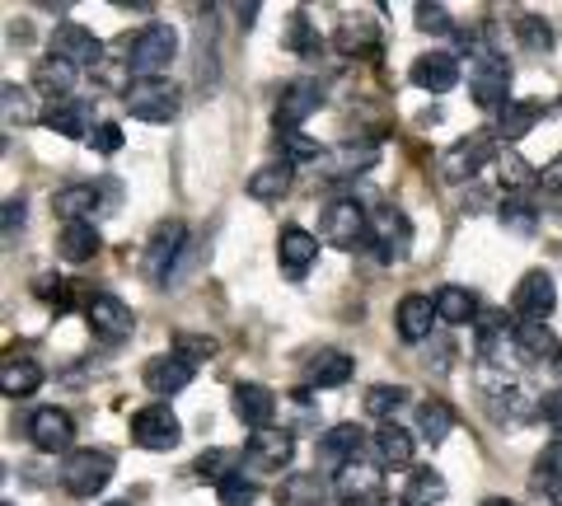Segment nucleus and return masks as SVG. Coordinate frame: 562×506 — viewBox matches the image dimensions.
Returning a JSON list of instances; mask_svg holds the SVG:
<instances>
[{"instance_id": "1", "label": "nucleus", "mask_w": 562, "mask_h": 506, "mask_svg": "<svg viewBox=\"0 0 562 506\" xmlns=\"http://www.w3.org/2000/svg\"><path fill=\"white\" fill-rule=\"evenodd\" d=\"M173 57H179V33L169 24H146L127 43V52H122V61H127V71L136 80H160L173 66Z\"/></svg>"}, {"instance_id": "2", "label": "nucleus", "mask_w": 562, "mask_h": 506, "mask_svg": "<svg viewBox=\"0 0 562 506\" xmlns=\"http://www.w3.org/2000/svg\"><path fill=\"white\" fill-rule=\"evenodd\" d=\"M479 394H483L487 413L497 417V423H506V427H516V423H525L530 413H539V404L530 398V390H525L520 380H512L506 371H497V366H479Z\"/></svg>"}, {"instance_id": "3", "label": "nucleus", "mask_w": 562, "mask_h": 506, "mask_svg": "<svg viewBox=\"0 0 562 506\" xmlns=\"http://www.w3.org/2000/svg\"><path fill=\"white\" fill-rule=\"evenodd\" d=\"M512 61L502 57V52H473V61H469V99L479 103V109H506L512 103Z\"/></svg>"}, {"instance_id": "4", "label": "nucleus", "mask_w": 562, "mask_h": 506, "mask_svg": "<svg viewBox=\"0 0 562 506\" xmlns=\"http://www.w3.org/2000/svg\"><path fill=\"white\" fill-rule=\"evenodd\" d=\"M113 469L117 464H113L109 450H70L66 464H61V487L70 497H94V493L109 487Z\"/></svg>"}, {"instance_id": "5", "label": "nucleus", "mask_w": 562, "mask_h": 506, "mask_svg": "<svg viewBox=\"0 0 562 506\" xmlns=\"http://www.w3.org/2000/svg\"><path fill=\"white\" fill-rule=\"evenodd\" d=\"M122 103H127V113L136 122H169L173 113H179V85L173 80H132L127 94H122Z\"/></svg>"}, {"instance_id": "6", "label": "nucleus", "mask_w": 562, "mask_h": 506, "mask_svg": "<svg viewBox=\"0 0 562 506\" xmlns=\"http://www.w3.org/2000/svg\"><path fill=\"white\" fill-rule=\"evenodd\" d=\"M319 230H324V239L333 244V249H357V244L371 239V216H366V206H361V202L338 198V202H328V206H324Z\"/></svg>"}, {"instance_id": "7", "label": "nucleus", "mask_w": 562, "mask_h": 506, "mask_svg": "<svg viewBox=\"0 0 562 506\" xmlns=\"http://www.w3.org/2000/svg\"><path fill=\"white\" fill-rule=\"evenodd\" d=\"M553 310H558V282L543 268H530L516 282V295H512L516 324H549Z\"/></svg>"}, {"instance_id": "8", "label": "nucleus", "mask_w": 562, "mask_h": 506, "mask_svg": "<svg viewBox=\"0 0 562 506\" xmlns=\"http://www.w3.org/2000/svg\"><path fill=\"white\" fill-rule=\"evenodd\" d=\"M333 493H338L342 506H384V469L371 460H351L347 469H338L333 479Z\"/></svg>"}, {"instance_id": "9", "label": "nucleus", "mask_w": 562, "mask_h": 506, "mask_svg": "<svg viewBox=\"0 0 562 506\" xmlns=\"http://www.w3.org/2000/svg\"><path fill=\"white\" fill-rule=\"evenodd\" d=\"M492 155H497V132H473V136H460L446 155H441V173L454 183L473 179L483 165H492Z\"/></svg>"}, {"instance_id": "10", "label": "nucleus", "mask_w": 562, "mask_h": 506, "mask_svg": "<svg viewBox=\"0 0 562 506\" xmlns=\"http://www.w3.org/2000/svg\"><path fill=\"white\" fill-rule=\"evenodd\" d=\"M132 441L140 450H173L183 441V423L165 404H150V408L132 413Z\"/></svg>"}, {"instance_id": "11", "label": "nucleus", "mask_w": 562, "mask_h": 506, "mask_svg": "<svg viewBox=\"0 0 562 506\" xmlns=\"http://www.w3.org/2000/svg\"><path fill=\"white\" fill-rule=\"evenodd\" d=\"M52 57L57 61H66V66H94L103 61V38L94 29H85V24H57L52 29Z\"/></svg>"}, {"instance_id": "12", "label": "nucleus", "mask_w": 562, "mask_h": 506, "mask_svg": "<svg viewBox=\"0 0 562 506\" xmlns=\"http://www.w3.org/2000/svg\"><path fill=\"white\" fill-rule=\"evenodd\" d=\"M371 239H375V254H380V263H398L403 254H408V239H413V225L408 216L398 212V206H375L371 212Z\"/></svg>"}, {"instance_id": "13", "label": "nucleus", "mask_w": 562, "mask_h": 506, "mask_svg": "<svg viewBox=\"0 0 562 506\" xmlns=\"http://www.w3.org/2000/svg\"><path fill=\"white\" fill-rule=\"evenodd\" d=\"M295 456V441L291 431H249V441H244V460H249V469H258V474H281V469L291 464Z\"/></svg>"}, {"instance_id": "14", "label": "nucleus", "mask_w": 562, "mask_h": 506, "mask_svg": "<svg viewBox=\"0 0 562 506\" xmlns=\"http://www.w3.org/2000/svg\"><path fill=\"white\" fill-rule=\"evenodd\" d=\"M512 352L520 366H558L562 342L549 324H512Z\"/></svg>"}, {"instance_id": "15", "label": "nucleus", "mask_w": 562, "mask_h": 506, "mask_svg": "<svg viewBox=\"0 0 562 506\" xmlns=\"http://www.w3.org/2000/svg\"><path fill=\"white\" fill-rule=\"evenodd\" d=\"M85 319H90V334L99 338V342H127L132 338V328H136V319H132V310L117 301V295H94L90 305H85Z\"/></svg>"}, {"instance_id": "16", "label": "nucleus", "mask_w": 562, "mask_h": 506, "mask_svg": "<svg viewBox=\"0 0 562 506\" xmlns=\"http://www.w3.org/2000/svg\"><path fill=\"white\" fill-rule=\"evenodd\" d=\"M324 103V85L319 80H291L277 94V132H295L301 122Z\"/></svg>"}, {"instance_id": "17", "label": "nucleus", "mask_w": 562, "mask_h": 506, "mask_svg": "<svg viewBox=\"0 0 562 506\" xmlns=\"http://www.w3.org/2000/svg\"><path fill=\"white\" fill-rule=\"evenodd\" d=\"M192 375H198V366L183 361L179 352L150 357V361H146V371H140V380H146V390H150V394H160V398L183 394V390L192 385Z\"/></svg>"}, {"instance_id": "18", "label": "nucleus", "mask_w": 562, "mask_h": 506, "mask_svg": "<svg viewBox=\"0 0 562 506\" xmlns=\"http://www.w3.org/2000/svg\"><path fill=\"white\" fill-rule=\"evenodd\" d=\"M188 244V230H183V221H165V225H155V235L146 244V277L150 282H165V277L173 272V258H179V249Z\"/></svg>"}, {"instance_id": "19", "label": "nucleus", "mask_w": 562, "mask_h": 506, "mask_svg": "<svg viewBox=\"0 0 562 506\" xmlns=\"http://www.w3.org/2000/svg\"><path fill=\"white\" fill-rule=\"evenodd\" d=\"M29 441L43 450V456H61L76 441V423H70L66 408H38L29 417Z\"/></svg>"}, {"instance_id": "20", "label": "nucleus", "mask_w": 562, "mask_h": 506, "mask_svg": "<svg viewBox=\"0 0 562 506\" xmlns=\"http://www.w3.org/2000/svg\"><path fill=\"white\" fill-rule=\"evenodd\" d=\"M231 408L244 427L254 431H268L272 417H277V394L268 385H254V380H239V385L231 390Z\"/></svg>"}, {"instance_id": "21", "label": "nucleus", "mask_w": 562, "mask_h": 506, "mask_svg": "<svg viewBox=\"0 0 562 506\" xmlns=\"http://www.w3.org/2000/svg\"><path fill=\"white\" fill-rule=\"evenodd\" d=\"M277 258H281V272H286L291 282H301L310 263L319 258V235H310L305 225H286L277 239Z\"/></svg>"}, {"instance_id": "22", "label": "nucleus", "mask_w": 562, "mask_h": 506, "mask_svg": "<svg viewBox=\"0 0 562 506\" xmlns=\"http://www.w3.org/2000/svg\"><path fill=\"white\" fill-rule=\"evenodd\" d=\"M413 85L427 94H446L460 85V61H454V52H422V57L413 61Z\"/></svg>"}, {"instance_id": "23", "label": "nucleus", "mask_w": 562, "mask_h": 506, "mask_svg": "<svg viewBox=\"0 0 562 506\" xmlns=\"http://www.w3.org/2000/svg\"><path fill=\"white\" fill-rule=\"evenodd\" d=\"M361 446H366V436L357 423H342V427H328L319 436V446H314V456H319L324 469H347L351 460H361Z\"/></svg>"}, {"instance_id": "24", "label": "nucleus", "mask_w": 562, "mask_h": 506, "mask_svg": "<svg viewBox=\"0 0 562 506\" xmlns=\"http://www.w3.org/2000/svg\"><path fill=\"white\" fill-rule=\"evenodd\" d=\"M371 165H380V146L375 142H347L338 150H324L319 173H328V179H357V173H366Z\"/></svg>"}, {"instance_id": "25", "label": "nucleus", "mask_w": 562, "mask_h": 506, "mask_svg": "<svg viewBox=\"0 0 562 506\" xmlns=\"http://www.w3.org/2000/svg\"><path fill=\"white\" fill-rule=\"evenodd\" d=\"M43 122L52 132H61V136H70V142H90L94 136V109L85 99H61V103H52V109L43 113Z\"/></svg>"}, {"instance_id": "26", "label": "nucleus", "mask_w": 562, "mask_h": 506, "mask_svg": "<svg viewBox=\"0 0 562 506\" xmlns=\"http://www.w3.org/2000/svg\"><path fill=\"white\" fill-rule=\"evenodd\" d=\"M351 380V357L338 352V347H324L305 361V390H338Z\"/></svg>"}, {"instance_id": "27", "label": "nucleus", "mask_w": 562, "mask_h": 506, "mask_svg": "<svg viewBox=\"0 0 562 506\" xmlns=\"http://www.w3.org/2000/svg\"><path fill=\"white\" fill-rule=\"evenodd\" d=\"M394 324H398V338H403V342L431 338L436 301H427V295H403V301H398V314H394Z\"/></svg>"}, {"instance_id": "28", "label": "nucleus", "mask_w": 562, "mask_h": 506, "mask_svg": "<svg viewBox=\"0 0 562 506\" xmlns=\"http://www.w3.org/2000/svg\"><path fill=\"white\" fill-rule=\"evenodd\" d=\"M333 487L324 474H291L286 483L277 487V502L281 506H333Z\"/></svg>"}, {"instance_id": "29", "label": "nucleus", "mask_w": 562, "mask_h": 506, "mask_svg": "<svg viewBox=\"0 0 562 506\" xmlns=\"http://www.w3.org/2000/svg\"><path fill=\"white\" fill-rule=\"evenodd\" d=\"M52 212H57L66 225H80V221H94L99 212V183H70L52 198Z\"/></svg>"}, {"instance_id": "30", "label": "nucleus", "mask_w": 562, "mask_h": 506, "mask_svg": "<svg viewBox=\"0 0 562 506\" xmlns=\"http://www.w3.org/2000/svg\"><path fill=\"white\" fill-rule=\"evenodd\" d=\"M99 249H103V239H99V225H94V221L61 225V235H57V258H66V263H90Z\"/></svg>"}, {"instance_id": "31", "label": "nucleus", "mask_w": 562, "mask_h": 506, "mask_svg": "<svg viewBox=\"0 0 562 506\" xmlns=\"http://www.w3.org/2000/svg\"><path fill=\"white\" fill-rule=\"evenodd\" d=\"M70 90H76V66H66V61H57V57L38 61V71H33V94L61 103V99H76Z\"/></svg>"}, {"instance_id": "32", "label": "nucleus", "mask_w": 562, "mask_h": 506, "mask_svg": "<svg viewBox=\"0 0 562 506\" xmlns=\"http://www.w3.org/2000/svg\"><path fill=\"white\" fill-rule=\"evenodd\" d=\"M375 456H380V469H408L413 464V431L398 423H384L375 431Z\"/></svg>"}, {"instance_id": "33", "label": "nucleus", "mask_w": 562, "mask_h": 506, "mask_svg": "<svg viewBox=\"0 0 562 506\" xmlns=\"http://www.w3.org/2000/svg\"><path fill=\"white\" fill-rule=\"evenodd\" d=\"M43 385V366L33 357H5V366H0V390H5L10 398H29L33 390Z\"/></svg>"}, {"instance_id": "34", "label": "nucleus", "mask_w": 562, "mask_h": 506, "mask_svg": "<svg viewBox=\"0 0 562 506\" xmlns=\"http://www.w3.org/2000/svg\"><path fill=\"white\" fill-rule=\"evenodd\" d=\"M446 493H450V487H446V474H441V469L422 464V469H413L408 487H403V502H408V506H441Z\"/></svg>"}, {"instance_id": "35", "label": "nucleus", "mask_w": 562, "mask_h": 506, "mask_svg": "<svg viewBox=\"0 0 562 506\" xmlns=\"http://www.w3.org/2000/svg\"><path fill=\"white\" fill-rule=\"evenodd\" d=\"M539 113H543V109H539L535 99H512V103H506V109L497 113V142H520V136L539 122Z\"/></svg>"}, {"instance_id": "36", "label": "nucleus", "mask_w": 562, "mask_h": 506, "mask_svg": "<svg viewBox=\"0 0 562 506\" xmlns=\"http://www.w3.org/2000/svg\"><path fill=\"white\" fill-rule=\"evenodd\" d=\"M286 188H291V165L286 160L262 165V169L249 173V198L254 202H281L286 198Z\"/></svg>"}, {"instance_id": "37", "label": "nucleus", "mask_w": 562, "mask_h": 506, "mask_svg": "<svg viewBox=\"0 0 562 506\" xmlns=\"http://www.w3.org/2000/svg\"><path fill=\"white\" fill-rule=\"evenodd\" d=\"M413 427H417V436H422L427 446H441L446 436H450V427H454V413L441 404V398H427V404H417Z\"/></svg>"}, {"instance_id": "38", "label": "nucleus", "mask_w": 562, "mask_h": 506, "mask_svg": "<svg viewBox=\"0 0 562 506\" xmlns=\"http://www.w3.org/2000/svg\"><path fill=\"white\" fill-rule=\"evenodd\" d=\"M436 319H446V324H473V319H479V301H473V291L441 286V291H436Z\"/></svg>"}, {"instance_id": "39", "label": "nucleus", "mask_w": 562, "mask_h": 506, "mask_svg": "<svg viewBox=\"0 0 562 506\" xmlns=\"http://www.w3.org/2000/svg\"><path fill=\"white\" fill-rule=\"evenodd\" d=\"M497 221L506 225L512 235L520 239H530L535 235V225H539V212H535V202L530 198H520V193H506V202L497 206Z\"/></svg>"}, {"instance_id": "40", "label": "nucleus", "mask_w": 562, "mask_h": 506, "mask_svg": "<svg viewBox=\"0 0 562 506\" xmlns=\"http://www.w3.org/2000/svg\"><path fill=\"white\" fill-rule=\"evenodd\" d=\"M277 150H281V160H286L291 169H295V165H319V160H324V146L310 142L301 127H295V132H277Z\"/></svg>"}, {"instance_id": "41", "label": "nucleus", "mask_w": 562, "mask_h": 506, "mask_svg": "<svg viewBox=\"0 0 562 506\" xmlns=\"http://www.w3.org/2000/svg\"><path fill=\"white\" fill-rule=\"evenodd\" d=\"M530 483L539 487V493H558V487H562V441H553V446L539 450Z\"/></svg>"}, {"instance_id": "42", "label": "nucleus", "mask_w": 562, "mask_h": 506, "mask_svg": "<svg viewBox=\"0 0 562 506\" xmlns=\"http://www.w3.org/2000/svg\"><path fill=\"white\" fill-rule=\"evenodd\" d=\"M0 109H5V127H29L33 117V99H29V90H20L14 80H5L0 85Z\"/></svg>"}, {"instance_id": "43", "label": "nucleus", "mask_w": 562, "mask_h": 506, "mask_svg": "<svg viewBox=\"0 0 562 506\" xmlns=\"http://www.w3.org/2000/svg\"><path fill=\"white\" fill-rule=\"evenodd\" d=\"M403 404H408V390H403V385H375V390H366V413L384 417V423H394V413Z\"/></svg>"}, {"instance_id": "44", "label": "nucleus", "mask_w": 562, "mask_h": 506, "mask_svg": "<svg viewBox=\"0 0 562 506\" xmlns=\"http://www.w3.org/2000/svg\"><path fill=\"white\" fill-rule=\"evenodd\" d=\"M192 469H198V479H206V483H225V479H231V474H239V469H235V450H202V456H198V464H192Z\"/></svg>"}, {"instance_id": "45", "label": "nucleus", "mask_w": 562, "mask_h": 506, "mask_svg": "<svg viewBox=\"0 0 562 506\" xmlns=\"http://www.w3.org/2000/svg\"><path fill=\"white\" fill-rule=\"evenodd\" d=\"M516 38L525 52H549L553 47V29L539 20V14H520L516 20Z\"/></svg>"}, {"instance_id": "46", "label": "nucleus", "mask_w": 562, "mask_h": 506, "mask_svg": "<svg viewBox=\"0 0 562 506\" xmlns=\"http://www.w3.org/2000/svg\"><path fill=\"white\" fill-rule=\"evenodd\" d=\"M216 493H221V506H258V483L244 474H231Z\"/></svg>"}, {"instance_id": "47", "label": "nucleus", "mask_w": 562, "mask_h": 506, "mask_svg": "<svg viewBox=\"0 0 562 506\" xmlns=\"http://www.w3.org/2000/svg\"><path fill=\"white\" fill-rule=\"evenodd\" d=\"M291 47L301 52V57H319V52H324V38H319V33H310L305 10H295V14H291Z\"/></svg>"}, {"instance_id": "48", "label": "nucleus", "mask_w": 562, "mask_h": 506, "mask_svg": "<svg viewBox=\"0 0 562 506\" xmlns=\"http://www.w3.org/2000/svg\"><path fill=\"white\" fill-rule=\"evenodd\" d=\"M417 29H422V33H436V38H441V33L454 29V20H450V10H446V5H431V0H422V5H417Z\"/></svg>"}, {"instance_id": "49", "label": "nucleus", "mask_w": 562, "mask_h": 506, "mask_svg": "<svg viewBox=\"0 0 562 506\" xmlns=\"http://www.w3.org/2000/svg\"><path fill=\"white\" fill-rule=\"evenodd\" d=\"M173 352H179L183 361H192V366H198V361H211V357H216V338H202V334H183L179 342H173Z\"/></svg>"}, {"instance_id": "50", "label": "nucleus", "mask_w": 562, "mask_h": 506, "mask_svg": "<svg viewBox=\"0 0 562 506\" xmlns=\"http://www.w3.org/2000/svg\"><path fill=\"white\" fill-rule=\"evenodd\" d=\"M24 221H29V202L24 198H5V216H0V230H5V239L20 235Z\"/></svg>"}, {"instance_id": "51", "label": "nucleus", "mask_w": 562, "mask_h": 506, "mask_svg": "<svg viewBox=\"0 0 562 506\" xmlns=\"http://www.w3.org/2000/svg\"><path fill=\"white\" fill-rule=\"evenodd\" d=\"M90 146H94L99 155H113V150L122 146V132L113 127V122H99V127H94V136H90Z\"/></svg>"}, {"instance_id": "52", "label": "nucleus", "mask_w": 562, "mask_h": 506, "mask_svg": "<svg viewBox=\"0 0 562 506\" xmlns=\"http://www.w3.org/2000/svg\"><path fill=\"white\" fill-rule=\"evenodd\" d=\"M502 165V183H539V173H530V169H525V160H520V155H506V160H497Z\"/></svg>"}, {"instance_id": "53", "label": "nucleus", "mask_w": 562, "mask_h": 506, "mask_svg": "<svg viewBox=\"0 0 562 506\" xmlns=\"http://www.w3.org/2000/svg\"><path fill=\"white\" fill-rule=\"evenodd\" d=\"M539 417H543V423H549L553 431H562V390H549V394L539 398Z\"/></svg>"}, {"instance_id": "54", "label": "nucleus", "mask_w": 562, "mask_h": 506, "mask_svg": "<svg viewBox=\"0 0 562 506\" xmlns=\"http://www.w3.org/2000/svg\"><path fill=\"white\" fill-rule=\"evenodd\" d=\"M539 188H543V193H562V150L539 169Z\"/></svg>"}, {"instance_id": "55", "label": "nucleus", "mask_w": 562, "mask_h": 506, "mask_svg": "<svg viewBox=\"0 0 562 506\" xmlns=\"http://www.w3.org/2000/svg\"><path fill=\"white\" fill-rule=\"evenodd\" d=\"M258 20V5H239V29H254Z\"/></svg>"}, {"instance_id": "56", "label": "nucleus", "mask_w": 562, "mask_h": 506, "mask_svg": "<svg viewBox=\"0 0 562 506\" xmlns=\"http://www.w3.org/2000/svg\"><path fill=\"white\" fill-rule=\"evenodd\" d=\"M479 506H516V502H506V497H483Z\"/></svg>"}, {"instance_id": "57", "label": "nucleus", "mask_w": 562, "mask_h": 506, "mask_svg": "<svg viewBox=\"0 0 562 506\" xmlns=\"http://www.w3.org/2000/svg\"><path fill=\"white\" fill-rule=\"evenodd\" d=\"M103 506H132V502H103Z\"/></svg>"}, {"instance_id": "58", "label": "nucleus", "mask_w": 562, "mask_h": 506, "mask_svg": "<svg viewBox=\"0 0 562 506\" xmlns=\"http://www.w3.org/2000/svg\"><path fill=\"white\" fill-rule=\"evenodd\" d=\"M558 375H562V361H558Z\"/></svg>"}, {"instance_id": "59", "label": "nucleus", "mask_w": 562, "mask_h": 506, "mask_svg": "<svg viewBox=\"0 0 562 506\" xmlns=\"http://www.w3.org/2000/svg\"><path fill=\"white\" fill-rule=\"evenodd\" d=\"M394 506H408V502H394Z\"/></svg>"}, {"instance_id": "60", "label": "nucleus", "mask_w": 562, "mask_h": 506, "mask_svg": "<svg viewBox=\"0 0 562 506\" xmlns=\"http://www.w3.org/2000/svg\"><path fill=\"white\" fill-rule=\"evenodd\" d=\"M5 506H14V502H5Z\"/></svg>"}]
</instances>
